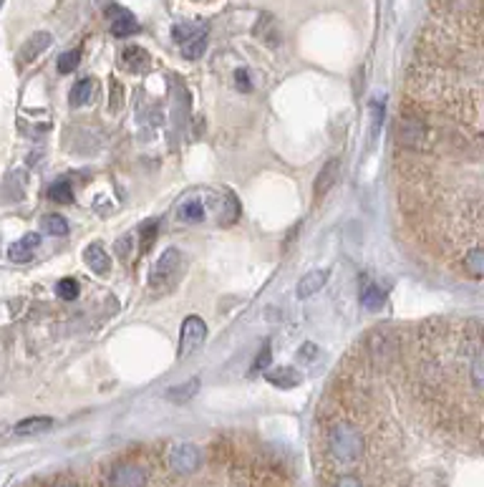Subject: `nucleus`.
Returning a JSON list of instances; mask_svg holds the SVG:
<instances>
[{
	"label": "nucleus",
	"instance_id": "1",
	"mask_svg": "<svg viewBox=\"0 0 484 487\" xmlns=\"http://www.w3.org/2000/svg\"><path fill=\"white\" fill-rule=\"evenodd\" d=\"M323 449H325V457H328V462L333 464L335 470H351L358 462H363L366 435L351 419H333L325 427Z\"/></svg>",
	"mask_w": 484,
	"mask_h": 487
},
{
	"label": "nucleus",
	"instance_id": "2",
	"mask_svg": "<svg viewBox=\"0 0 484 487\" xmlns=\"http://www.w3.org/2000/svg\"><path fill=\"white\" fill-rule=\"evenodd\" d=\"M182 273H185L182 253H179L177 248H167L159 256V260L154 263V268H151L149 285L154 290H161V293H164V290H172L174 285L179 283V278H182Z\"/></svg>",
	"mask_w": 484,
	"mask_h": 487
},
{
	"label": "nucleus",
	"instance_id": "3",
	"mask_svg": "<svg viewBox=\"0 0 484 487\" xmlns=\"http://www.w3.org/2000/svg\"><path fill=\"white\" fill-rule=\"evenodd\" d=\"M167 464H169V470L177 472V475H192V472L200 470V464H202L200 447L192 445V442H177V445L169 447Z\"/></svg>",
	"mask_w": 484,
	"mask_h": 487
},
{
	"label": "nucleus",
	"instance_id": "4",
	"mask_svg": "<svg viewBox=\"0 0 484 487\" xmlns=\"http://www.w3.org/2000/svg\"><path fill=\"white\" fill-rule=\"evenodd\" d=\"M146 482H149L146 467L134 462V459L116 462L106 475V485L109 487H146Z\"/></svg>",
	"mask_w": 484,
	"mask_h": 487
},
{
	"label": "nucleus",
	"instance_id": "5",
	"mask_svg": "<svg viewBox=\"0 0 484 487\" xmlns=\"http://www.w3.org/2000/svg\"><path fill=\"white\" fill-rule=\"evenodd\" d=\"M207 338V323L200 319V316H187L185 323H182V333H179V359H190L197 348L204 343Z\"/></svg>",
	"mask_w": 484,
	"mask_h": 487
},
{
	"label": "nucleus",
	"instance_id": "6",
	"mask_svg": "<svg viewBox=\"0 0 484 487\" xmlns=\"http://www.w3.org/2000/svg\"><path fill=\"white\" fill-rule=\"evenodd\" d=\"M51 43H53V35L48 33V30H35L28 41L21 46V51H18V56H16V64L21 66V69L30 66L46 48H51Z\"/></svg>",
	"mask_w": 484,
	"mask_h": 487
},
{
	"label": "nucleus",
	"instance_id": "7",
	"mask_svg": "<svg viewBox=\"0 0 484 487\" xmlns=\"http://www.w3.org/2000/svg\"><path fill=\"white\" fill-rule=\"evenodd\" d=\"M106 16H109V21H111V33L119 35V38H124V35H134L139 30L137 18H134V13L127 11V8L111 6L109 11H106Z\"/></svg>",
	"mask_w": 484,
	"mask_h": 487
},
{
	"label": "nucleus",
	"instance_id": "8",
	"mask_svg": "<svg viewBox=\"0 0 484 487\" xmlns=\"http://www.w3.org/2000/svg\"><path fill=\"white\" fill-rule=\"evenodd\" d=\"M330 278V270H325V268H316V270H308L303 278L298 280V298H311L316 296L318 290H323V285L328 283Z\"/></svg>",
	"mask_w": 484,
	"mask_h": 487
},
{
	"label": "nucleus",
	"instance_id": "9",
	"mask_svg": "<svg viewBox=\"0 0 484 487\" xmlns=\"http://www.w3.org/2000/svg\"><path fill=\"white\" fill-rule=\"evenodd\" d=\"M40 245V235L38 232H30V235H25V238L16 240V243L8 248V258H11L13 263H30L35 256V248Z\"/></svg>",
	"mask_w": 484,
	"mask_h": 487
},
{
	"label": "nucleus",
	"instance_id": "10",
	"mask_svg": "<svg viewBox=\"0 0 484 487\" xmlns=\"http://www.w3.org/2000/svg\"><path fill=\"white\" fill-rule=\"evenodd\" d=\"M338 172H340V162H338V159H330V162L323 167V172L316 177V185H313V195H316V202H321V200L330 192V187H333L335 180H338Z\"/></svg>",
	"mask_w": 484,
	"mask_h": 487
},
{
	"label": "nucleus",
	"instance_id": "11",
	"mask_svg": "<svg viewBox=\"0 0 484 487\" xmlns=\"http://www.w3.org/2000/svg\"><path fill=\"white\" fill-rule=\"evenodd\" d=\"M83 260H86V265L91 268L96 275H106V273L111 270V258H109V253H106L101 243L88 245L86 253H83Z\"/></svg>",
	"mask_w": 484,
	"mask_h": 487
},
{
	"label": "nucleus",
	"instance_id": "12",
	"mask_svg": "<svg viewBox=\"0 0 484 487\" xmlns=\"http://www.w3.org/2000/svg\"><path fill=\"white\" fill-rule=\"evenodd\" d=\"M53 430V419L51 417H28V419H21V422L13 427L18 437H35V435H43V432H51Z\"/></svg>",
	"mask_w": 484,
	"mask_h": 487
},
{
	"label": "nucleus",
	"instance_id": "13",
	"mask_svg": "<svg viewBox=\"0 0 484 487\" xmlns=\"http://www.w3.org/2000/svg\"><path fill=\"white\" fill-rule=\"evenodd\" d=\"M93 93H96V81H93V79H81V81L71 88L69 104L74 106V109H81V106L91 104Z\"/></svg>",
	"mask_w": 484,
	"mask_h": 487
},
{
	"label": "nucleus",
	"instance_id": "14",
	"mask_svg": "<svg viewBox=\"0 0 484 487\" xmlns=\"http://www.w3.org/2000/svg\"><path fill=\"white\" fill-rule=\"evenodd\" d=\"M177 217L179 220H185V222H202L204 217H207V205H204V200L202 197H190L187 202L179 205Z\"/></svg>",
	"mask_w": 484,
	"mask_h": 487
},
{
	"label": "nucleus",
	"instance_id": "15",
	"mask_svg": "<svg viewBox=\"0 0 484 487\" xmlns=\"http://www.w3.org/2000/svg\"><path fill=\"white\" fill-rule=\"evenodd\" d=\"M197 391H200V379H190V382H185V384L169 386L167 391H164V399L172 401V404H185V401H190Z\"/></svg>",
	"mask_w": 484,
	"mask_h": 487
},
{
	"label": "nucleus",
	"instance_id": "16",
	"mask_svg": "<svg viewBox=\"0 0 484 487\" xmlns=\"http://www.w3.org/2000/svg\"><path fill=\"white\" fill-rule=\"evenodd\" d=\"M265 379L277 389H293L300 384V374L295 372V369H290V366H285V369L280 366V369H275V372H267Z\"/></svg>",
	"mask_w": 484,
	"mask_h": 487
},
{
	"label": "nucleus",
	"instance_id": "17",
	"mask_svg": "<svg viewBox=\"0 0 484 487\" xmlns=\"http://www.w3.org/2000/svg\"><path fill=\"white\" fill-rule=\"evenodd\" d=\"M121 61H124V66H127L129 71L139 74V71H144L146 66H149V53L139 46H129L127 51L121 53Z\"/></svg>",
	"mask_w": 484,
	"mask_h": 487
},
{
	"label": "nucleus",
	"instance_id": "18",
	"mask_svg": "<svg viewBox=\"0 0 484 487\" xmlns=\"http://www.w3.org/2000/svg\"><path fill=\"white\" fill-rule=\"evenodd\" d=\"M361 306L366 311H381V308L386 306V290H381L379 285H369L361 293Z\"/></svg>",
	"mask_w": 484,
	"mask_h": 487
},
{
	"label": "nucleus",
	"instance_id": "19",
	"mask_svg": "<svg viewBox=\"0 0 484 487\" xmlns=\"http://www.w3.org/2000/svg\"><path fill=\"white\" fill-rule=\"evenodd\" d=\"M482 268H484V258H482V245H472V248L464 253V270L472 275V278H482Z\"/></svg>",
	"mask_w": 484,
	"mask_h": 487
},
{
	"label": "nucleus",
	"instance_id": "20",
	"mask_svg": "<svg viewBox=\"0 0 484 487\" xmlns=\"http://www.w3.org/2000/svg\"><path fill=\"white\" fill-rule=\"evenodd\" d=\"M48 200L56 205H69L74 202V187H71L69 180H56L51 187H48Z\"/></svg>",
	"mask_w": 484,
	"mask_h": 487
},
{
	"label": "nucleus",
	"instance_id": "21",
	"mask_svg": "<svg viewBox=\"0 0 484 487\" xmlns=\"http://www.w3.org/2000/svg\"><path fill=\"white\" fill-rule=\"evenodd\" d=\"M204 48H207V33L200 30L197 35H192L190 41L182 43V56H185L187 61H195V58H200L202 53H204Z\"/></svg>",
	"mask_w": 484,
	"mask_h": 487
},
{
	"label": "nucleus",
	"instance_id": "22",
	"mask_svg": "<svg viewBox=\"0 0 484 487\" xmlns=\"http://www.w3.org/2000/svg\"><path fill=\"white\" fill-rule=\"evenodd\" d=\"M156 235H159V220H146L139 230V253H149L151 245H154Z\"/></svg>",
	"mask_w": 484,
	"mask_h": 487
},
{
	"label": "nucleus",
	"instance_id": "23",
	"mask_svg": "<svg viewBox=\"0 0 484 487\" xmlns=\"http://www.w3.org/2000/svg\"><path fill=\"white\" fill-rule=\"evenodd\" d=\"M40 230H46L53 238H64V235H69V222L61 215H43L40 217Z\"/></svg>",
	"mask_w": 484,
	"mask_h": 487
},
{
	"label": "nucleus",
	"instance_id": "24",
	"mask_svg": "<svg viewBox=\"0 0 484 487\" xmlns=\"http://www.w3.org/2000/svg\"><path fill=\"white\" fill-rule=\"evenodd\" d=\"M79 64H81V48H71V51L58 56V71L61 74H71V71L79 69Z\"/></svg>",
	"mask_w": 484,
	"mask_h": 487
},
{
	"label": "nucleus",
	"instance_id": "25",
	"mask_svg": "<svg viewBox=\"0 0 484 487\" xmlns=\"http://www.w3.org/2000/svg\"><path fill=\"white\" fill-rule=\"evenodd\" d=\"M79 283H76L74 278H64V280H58L56 285V293L58 298H64V301H76L79 298Z\"/></svg>",
	"mask_w": 484,
	"mask_h": 487
},
{
	"label": "nucleus",
	"instance_id": "26",
	"mask_svg": "<svg viewBox=\"0 0 484 487\" xmlns=\"http://www.w3.org/2000/svg\"><path fill=\"white\" fill-rule=\"evenodd\" d=\"M200 30H204V28H197V25H190V23H177L172 28V38L179 43V46H182V43L190 41L192 35H197Z\"/></svg>",
	"mask_w": 484,
	"mask_h": 487
},
{
	"label": "nucleus",
	"instance_id": "27",
	"mask_svg": "<svg viewBox=\"0 0 484 487\" xmlns=\"http://www.w3.org/2000/svg\"><path fill=\"white\" fill-rule=\"evenodd\" d=\"M381 127H384V106H381L379 101H374V104H371V142L379 137Z\"/></svg>",
	"mask_w": 484,
	"mask_h": 487
},
{
	"label": "nucleus",
	"instance_id": "28",
	"mask_svg": "<svg viewBox=\"0 0 484 487\" xmlns=\"http://www.w3.org/2000/svg\"><path fill=\"white\" fill-rule=\"evenodd\" d=\"M270 359H272L270 341H265L263 343V348L258 351V356H255V361H253V372H265L267 366H270Z\"/></svg>",
	"mask_w": 484,
	"mask_h": 487
},
{
	"label": "nucleus",
	"instance_id": "29",
	"mask_svg": "<svg viewBox=\"0 0 484 487\" xmlns=\"http://www.w3.org/2000/svg\"><path fill=\"white\" fill-rule=\"evenodd\" d=\"M328 487H366V485H363V480L358 475H351V472H340V475L335 477Z\"/></svg>",
	"mask_w": 484,
	"mask_h": 487
},
{
	"label": "nucleus",
	"instance_id": "30",
	"mask_svg": "<svg viewBox=\"0 0 484 487\" xmlns=\"http://www.w3.org/2000/svg\"><path fill=\"white\" fill-rule=\"evenodd\" d=\"M235 84H237V88L240 91H253V81H250V74H248V69H237L235 71Z\"/></svg>",
	"mask_w": 484,
	"mask_h": 487
},
{
	"label": "nucleus",
	"instance_id": "31",
	"mask_svg": "<svg viewBox=\"0 0 484 487\" xmlns=\"http://www.w3.org/2000/svg\"><path fill=\"white\" fill-rule=\"evenodd\" d=\"M111 86H114V91H111V109H119V101L124 99V91H121V86H119V81L116 79H111Z\"/></svg>",
	"mask_w": 484,
	"mask_h": 487
},
{
	"label": "nucleus",
	"instance_id": "32",
	"mask_svg": "<svg viewBox=\"0 0 484 487\" xmlns=\"http://www.w3.org/2000/svg\"><path fill=\"white\" fill-rule=\"evenodd\" d=\"M313 356H316V346H313V343L300 346V359H313Z\"/></svg>",
	"mask_w": 484,
	"mask_h": 487
},
{
	"label": "nucleus",
	"instance_id": "33",
	"mask_svg": "<svg viewBox=\"0 0 484 487\" xmlns=\"http://www.w3.org/2000/svg\"><path fill=\"white\" fill-rule=\"evenodd\" d=\"M116 250H119V258H129V238L119 240V243H116Z\"/></svg>",
	"mask_w": 484,
	"mask_h": 487
},
{
	"label": "nucleus",
	"instance_id": "34",
	"mask_svg": "<svg viewBox=\"0 0 484 487\" xmlns=\"http://www.w3.org/2000/svg\"><path fill=\"white\" fill-rule=\"evenodd\" d=\"M51 487H79L76 482H71V480H61V482H56V485H51Z\"/></svg>",
	"mask_w": 484,
	"mask_h": 487
},
{
	"label": "nucleus",
	"instance_id": "35",
	"mask_svg": "<svg viewBox=\"0 0 484 487\" xmlns=\"http://www.w3.org/2000/svg\"><path fill=\"white\" fill-rule=\"evenodd\" d=\"M3 3H6V0H0V6H3Z\"/></svg>",
	"mask_w": 484,
	"mask_h": 487
}]
</instances>
